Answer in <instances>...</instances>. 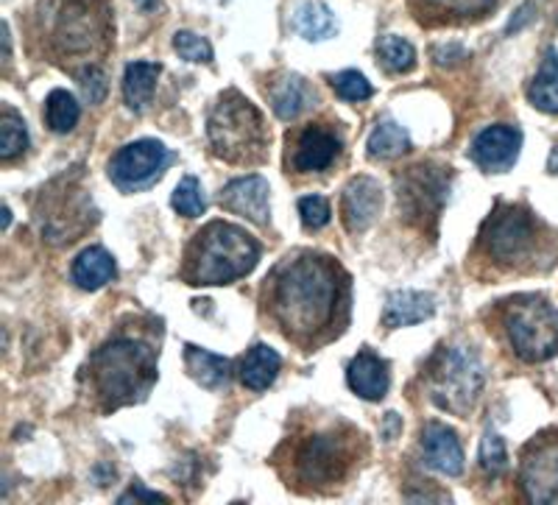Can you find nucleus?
I'll return each mask as SVG.
<instances>
[{
  "mask_svg": "<svg viewBox=\"0 0 558 505\" xmlns=\"http://www.w3.org/2000/svg\"><path fill=\"white\" fill-rule=\"evenodd\" d=\"M134 3H137L140 9H154V7H157V0H134Z\"/></svg>",
  "mask_w": 558,
  "mask_h": 505,
  "instance_id": "a19ab883",
  "label": "nucleus"
},
{
  "mask_svg": "<svg viewBox=\"0 0 558 505\" xmlns=\"http://www.w3.org/2000/svg\"><path fill=\"white\" fill-rule=\"evenodd\" d=\"M96 221L93 202L68 177L57 179L39 193L37 227L51 243H73Z\"/></svg>",
  "mask_w": 558,
  "mask_h": 505,
  "instance_id": "9d476101",
  "label": "nucleus"
},
{
  "mask_svg": "<svg viewBox=\"0 0 558 505\" xmlns=\"http://www.w3.org/2000/svg\"><path fill=\"white\" fill-rule=\"evenodd\" d=\"M159 349L151 338L134 333H118L104 341L87 360L89 392L96 394L104 411H118L123 405L146 399L157 383Z\"/></svg>",
  "mask_w": 558,
  "mask_h": 505,
  "instance_id": "20e7f679",
  "label": "nucleus"
},
{
  "mask_svg": "<svg viewBox=\"0 0 558 505\" xmlns=\"http://www.w3.org/2000/svg\"><path fill=\"white\" fill-rule=\"evenodd\" d=\"M347 383L357 397L368 399V402H377V399H383L388 394L391 372H388V363L380 354H375L372 349H363L349 363Z\"/></svg>",
  "mask_w": 558,
  "mask_h": 505,
  "instance_id": "a211bd4d",
  "label": "nucleus"
},
{
  "mask_svg": "<svg viewBox=\"0 0 558 505\" xmlns=\"http://www.w3.org/2000/svg\"><path fill=\"white\" fill-rule=\"evenodd\" d=\"M343 140L330 123H307L296 134H288V171L322 173L341 154Z\"/></svg>",
  "mask_w": 558,
  "mask_h": 505,
  "instance_id": "4468645a",
  "label": "nucleus"
},
{
  "mask_svg": "<svg viewBox=\"0 0 558 505\" xmlns=\"http://www.w3.org/2000/svg\"><path fill=\"white\" fill-rule=\"evenodd\" d=\"M422 458H425L427 467L441 474H450V478L463 472L461 444L447 424L430 422L422 430Z\"/></svg>",
  "mask_w": 558,
  "mask_h": 505,
  "instance_id": "6ab92c4d",
  "label": "nucleus"
},
{
  "mask_svg": "<svg viewBox=\"0 0 558 505\" xmlns=\"http://www.w3.org/2000/svg\"><path fill=\"white\" fill-rule=\"evenodd\" d=\"M37 20L48 59L76 76L87 68H98L112 45L109 0H43Z\"/></svg>",
  "mask_w": 558,
  "mask_h": 505,
  "instance_id": "f03ea898",
  "label": "nucleus"
},
{
  "mask_svg": "<svg viewBox=\"0 0 558 505\" xmlns=\"http://www.w3.org/2000/svg\"><path fill=\"white\" fill-rule=\"evenodd\" d=\"M9 224H12V213H9V207L3 209V227H9Z\"/></svg>",
  "mask_w": 558,
  "mask_h": 505,
  "instance_id": "79ce46f5",
  "label": "nucleus"
},
{
  "mask_svg": "<svg viewBox=\"0 0 558 505\" xmlns=\"http://www.w3.org/2000/svg\"><path fill=\"white\" fill-rule=\"evenodd\" d=\"M508 344L525 363H542L558 354V310L539 293H520L502 302Z\"/></svg>",
  "mask_w": 558,
  "mask_h": 505,
  "instance_id": "6e6552de",
  "label": "nucleus"
},
{
  "mask_svg": "<svg viewBox=\"0 0 558 505\" xmlns=\"http://www.w3.org/2000/svg\"><path fill=\"white\" fill-rule=\"evenodd\" d=\"M475 249L495 268H525L539 252V221L520 204H497L481 227Z\"/></svg>",
  "mask_w": 558,
  "mask_h": 505,
  "instance_id": "0eeeda50",
  "label": "nucleus"
},
{
  "mask_svg": "<svg viewBox=\"0 0 558 505\" xmlns=\"http://www.w3.org/2000/svg\"><path fill=\"white\" fill-rule=\"evenodd\" d=\"M483 392L481 360L466 349H441L427 363V394L447 413L466 417Z\"/></svg>",
  "mask_w": 558,
  "mask_h": 505,
  "instance_id": "1a4fd4ad",
  "label": "nucleus"
},
{
  "mask_svg": "<svg viewBox=\"0 0 558 505\" xmlns=\"http://www.w3.org/2000/svg\"><path fill=\"white\" fill-rule=\"evenodd\" d=\"M383 209V190L372 177H355L343 188L341 221L352 235L366 232Z\"/></svg>",
  "mask_w": 558,
  "mask_h": 505,
  "instance_id": "dca6fc26",
  "label": "nucleus"
},
{
  "mask_svg": "<svg viewBox=\"0 0 558 505\" xmlns=\"http://www.w3.org/2000/svg\"><path fill=\"white\" fill-rule=\"evenodd\" d=\"M78 84H82V93L89 104L104 101V95H107V76L101 73V68H87L84 73H78Z\"/></svg>",
  "mask_w": 558,
  "mask_h": 505,
  "instance_id": "4c0bfd02",
  "label": "nucleus"
},
{
  "mask_svg": "<svg viewBox=\"0 0 558 505\" xmlns=\"http://www.w3.org/2000/svg\"><path fill=\"white\" fill-rule=\"evenodd\" d=\"M450 193V168L441 165H416L400 179V209L408 221L427 229V224L438 221Z\"/></svg>",
  "mask_w": 558,
  "mask_h": 505,
  "instance_id": "9b49d317",
  "label": "nucleus"
},
{
  "mask_svg": "<svg viewBox=\"0 0 558 505\" xmlns=\"http://www.w3.org/2000/svg\"><path fill=\"white\" fill-rule=\"evenodd\" d=\"M171 204L179 215H184V218H198V215H204L207 199H204V190L202 184H198V179L184 177L182 182L177 184V190H173Z\"/></svg>",
  "mask_w": 558,
  "mask_h": 505,
  "instance_id": "473e14b6",
  "label": "nucleus"
},
{
  "mask_svg": "<svg viewBox=\"0 0 558 505\" xmlns=\"http://www.w3.org/2000/svg\"><path fill=\"white\" fill-rule=\"evenodd\" d=\"M184 366L191 372L198 386L209 388V392H221L229 386V360L221 354H213L202 347L187 344L184 347Z\"/></svg>",
  "mask_w": 558,
  "mask_h": 505,
  "instance_id": "4be33fe9",
  "label": "nucleus"
},
{
  "mask_svg": "<svg viewBox=\"0 0 558 505\" xmlns=\"http://www.w3.org/2000/svg\"><path fill=\"white\" fill-rule=\"evenodd\" d=\"M73 282L82 288V291H98L107 282H112L114 277V260L107 249L89 247L73 263Z\"/></svg>",
  "mask_w": 558,
  "mask_h": 505,
  "instance_id": "5701e85b",
  "label": "nucleus"
},
{
  "mask_svg": "<svg viewBox=\"0 0 558 505\" xmlns=\"http://www.w3.org/2000/svg\"><path fill=\"white\" fill-rule=\"evenodd\" d=\"M129 500H168L166 494H157V492H146V489H132V492H126V494H121V503H129Z\"/></svg>",
  "mask_w": 558,
  "mask_h": 505,
  "instance_id": "58836bf2",
  "label": "nucleus"
},
{
  "mask_svg": "<svg viewBox=\"0 0 558 505\" xmlns=\"http://www.w3.org/2000/svg\"><path fill=\"white\" fill-rule=\"evenodd\" d=\"M260 243L227 221H209L184 249L182 279L187 285H229L254 272Z\"/></svg>",
  "mask_w": 558,
  "mask_h": 505,
  "instance_id": "39448f33",
  "label": "nucleus"
},
{
  "mask_svg": "<svg viewBox=\"0 0 558 505\" xmlns=\"http://www.w3.org/2000/svg\"><path fill=\"white\" fill-rule=\"evenodd\" d=\"M332 89L341 95L343 101H366L375 93L372 84L366 82V76L357 73V70H341L338 76H332Z\"/></svg>",
  "mask_w": 558,
  "mask_h": 505,
  "instance_id": "72a5a7b5",
  "label": "nucleus"
},
{
  "mask_svg": "<svg viewBox=\"0 0 558 505\" xmlns=\"http://www.w3.org/2000/svg\"><path fill=\"white\" fill-rule=\"evenodd\" d=\"M78 115H82V109H78L76 98L68 89H53L48 95V101H45V120H48V127L57 134L73 132V127L78 123Z\"/></svg>",
  "mask_w": 558,
  "mask_h": 505,
  "instance_id": "c85d7f7f",
  "label": "nucleus"
},
{
  "mask_svg": "<svg viewBox=\"0 0 558 505\" xmlns=\"http://www.w3.org/2000/svg\"><path fill=\"white\" fill-rule=\"evenodd\" d=\"M436 313V299L430 293L422 291H393L386 299V310H383V324L391 329L411 327V324H422Z\"/></svg>",
  "mask_w": 558,
  "mask_h": 505,
  "instance_id": "412c9836",
  "label": "nucleus"
},
{
  "mask_svg": "<svg viewBox=\"0 0 558 505\" xmlns=\"http://www.w3.org/2000/svg\"><path fill=\"white\" fill-rule=\"evenodd\" d=\"M266 93L268 101H271L274 115H277L279 120H296L299 115L316 101V93H313L311 84L302 76H293V73H286V76H279L277 82L268 84Z\"/></svg>",
  "mask_w": 558,
  "mask_h": 505,
  "instance_id": "aec40b11",
  "label": "nucleus"
},
{
  "mask_svg": "<svg viewBox=\"0 0 558 505\" xmlns=\"http://www.w3.org/2000/svg\"><path fill=\"white\" fill-rule=\"evenodd\" d=\"M377 57H380L383 68L391 70V73H408L416 64V51L408 39L397 37V34H388L377 45Z\"/></svg>",
  "mask_w": 558,
  "mask_h": 505,
  "instance_id": "7c9ffc66",
  "label": "nucleus"
},
{
  "mask_svg": "<svg viewBox=\"0 0 558 505\" xmlns=\"http://www.w3.org/2000/svg\"><path fill=\"white\" fill-rule=\"evenodd\" d=\"M159 73H162V68L154 62L126 64V73H123V95H126L129 109H134V112L148 109V104L154 98V89H157Z\"/></svg>",
  "mask_w": 558,
  "mask_h": 505,
  "instance_id": "393cba45",
  "label": "nucleus"
},
{
  "mask_svg": "<svg viewBox=\"0 0 558 505\" xmlns=\"http://www.w3.org/2000/svg\"><path fill=\"white\" fill-rule=\"evenodd\" d=\"M173 48H177L179 57L187 59V62H196V64L213 62V45L193 32H179L177 37H173Z\"/></svg>",
  "mask_w": 558,
  "mask_h": 505,
  "instance_id": "f704fd0d",
  "label": "nucleus"
},
{
  "mask_svg": "<svg viewBox=\"0 0 558 505\" xmlns=\"http://www.w3.org/2000/svg\"><path fill=\"white\" fill-rule=\"evenodd\" d=\"M481 464L488 474H500L508 467L506 442L497 433H486L481 444Z\"/></svg>",
  "mask_w": 558,
  "mask_h": 505,
  "instance_id": "e433bc0d",
  "label": "nucleus"
},
{
  "mask_svg": "<svg viewBox=\"0 0 558 505\" xmlns=\"http://www.w3.org/2000/svg\"><path fill=\"white\" fill-rule=\"evenodd\" d=\"M522 148V132L508 123L488 127L472 140V159L488 173H502L517 163Z\"/></svg>",
  "mask_w": 558,
  "mask_h": 505,
  "instance_id": "2eb2a0df",
  "label": "nucleus"
},
{
  "mask_svg": "<svg viewBox=\"0 0 558 505\" xmlns=\"http://www.w3.org/2000/svg\"><path fill=\"white\" fill-rule=\"evenodd\" d=\"M527 98L536 109L547 115H558V53L547 51V59L542 62L539 73L527 87Z\"/></svg>",
  "mask_w": 558,
  "mask_h": 505,
  "instance_id": "a878e982",
  "label": "nucleus"
},
{
  "mask_svg": "<svg viewBox=\"0 0 558 505\" xmlns=\"http://www.w3.org/2000/svg\"><path fill=\"white\" fill-rule=\"evenodd\" d=\"M28 146V132H26V123L20 118L14 109H3V118H0V159L9 163L14 159L17 154L26 152Z\"/></svg>",
  "mask_w": 558,
  "mask_h": 505,
  "instance_id": "c756f323",
  "label": "nucleus"
},
{
  "mask_svg": "<svg viewBox=\"0 0 558 505\" xmlns=\"http://www.w3.org/2000/svg\"><path fill=\"white\" fill-rule=\"evenodd\" d=\"M223 209L229 213L243 215L252 224L266 227L271 218V207H268V182L263 177H241L232 179L218 196Z\"/></svg>",
  "mask_w": 558,
  "mask_h": 505,
  "instance_id": "f3484780",
  "label": "nucleus"
},
{
  "mask_svg": "<svg viewBox=\"0 0 558 505\" xmlns=\"http://www.w3.org/2000/svg\"><path fill=\"white\" fill-rule=\"evenodd\" d=\"M171 154L157 140H137L129 143L109 159V179L126 193L151 188L166 168L171 165Z\"/></svg>",
  "mask_w": 558,
  "mask_h": 505,
  "instance_id": "f8f14e48",
  "label": "nucleus"
},
{
  "mask_svg": "<svg viewBox=\"0 0 558 505\" xmlns=\"http://www.w3.org/2000/svg\"><path fill=\"white\" fill-rule=\"evenodd\" d=\"M408 148H411V137H408L405 129L391 118L380 120L375 127V132H372V137H368V157L372 159L402 157Z\"/></svg>",
  "mask_w": 558,
  "mask_h": 505,
  "instance_id": "cd10ccee",
  "label": "nucleus"
},
{
  "mask_svg": "<svg viewBox=\"0 0 558 505\" xmlns=\"http://www.w3.org/2000/svg\"><path fill=\"white\" fill-rule=\"evenodd\" d=\"M263 304L288 341L305 349L318 347L343 333L349 277L327 254H288L266 279Z\"/></svg>",
  "mask_w": 558,
  "mask_h": 505,
  "instance_id": "f257e3e1",
  "label": "nucleus"
},
{
  "mask_svg": "<svg viewBox=\"0 0 558 505\" xmlns=\"http://www.w3.org/2000/svg\"><path fill=\"white\" fill-rule=\"evenodd\" d=\"M209 148L229 165H254L266 157L268 134L260 109L246 101L238 89H229L218 98L207 118Z\"/></svg>",
  "mask_w": 558,
  "mask_h": 505,
  "instance_id": "423d86ee",
  "label": "nucleus"
},
{
  "mask_svg": "<svg viewBox=\"0 0 558 505\" xmlns=\"http://www.w3.org/2000/svg\"><path fill=\"white\" fill-rule=\"evenodd\" d=\"M520 478L531 503L558 505V433H545L527 444Z\"/></svg>",
  "mask_w": 558,
  "mask_h": 505,
  "instance_id": "ddd939ff",
  "label": "nucleus"
},
{
  "mask_svg": "<svg viewBox=\"0 0 558 505\" xmlns=\"http://www.w3.org/2000/svg\"><path fill=\"white\" fill-rule=\"evenodd\" d=\"M296 32L302 34L311 43H318V39H327L336 34V14L327 3L322 0H305L302 7L296 9Z\"/></svg>",
  "mask_w": 558,
  "mask_h": 505,
  "instance_id": "bb28decb",
  "label": "nucleus"
},
{
  "mask_svg": "<svg viewBox=\"0 0 558 505\" xmlns=\"http://www.w3.org/2000/svg\"><path fill=\"white\" fill-rule=\"evenodd\" d=\"M277 455H286V461L277 458V469L286 478L288 489L332 492L355 472V467L366 455V442L357 428L336 422L288 438Z\"/></svg>",
  "mask_w": 558,
  "mask_h": 505,
  "instance_id": "7ed1b4c3",
  "label": "nucleus"
},
{
  "mask_svg": "<svg viewBox=\"0 0 558 505\" xmlns=\"http://www.w3.org/2000/svg\"><path fill=\"white\" fill-rule=\"evenodd\" d=\"M550 171L558 173V148H553V154H550Z\"/></svg>",
  "mask_w": 558,
  "mask_h": 505,
  "instance_id": "ea45409f",
  "label": "nucleus"
},
{
  "mask_svg": "<svg viewBox=\"0 0 558 505\" xmlns=\"http://www.w3.org/2000/svg\"><path fill=\"white\" fill-rule=\"evenodd\" d=\"M279 366H282L279 354L271 347H266V344H257V347H252L243 354L241 383L246 388H252V392H266L274 380H277Z\"/></svg>",
  "mask_w": 558,
  "mask_h": 505,
  "instance_id": "b1692460",
  "label": "nucleus"
},
{
  "mask_svg": "<svg viewBox=\"0 0 558 505\" xmlns=\"http://www.w3.org/2000/svg\"><path fill=\"white\" fill-rule=\"evenodd\" d=\"M497 0H422V12L441 14V20L481 17Z\"/></svg>",
  "mask_w": 558,
  "mask_h": 505,
  "instance_id": "2f4dec72",
  "label": "nucleus"
},
{
  "mask_svg": "<svg viewBox=\"0 0 558 505\" xmlns=\"http://www.w3.org/2000/svg\"><path fill=\"white\" fill-rule=\"evenodd\" d=\"M299 215H302V227L316 232V229L330 224V202L324 196H305L299 199Z\"/></svg>",
  "mask_w": 558,
  "mask_h": 505,
  "instance_id": "c9c22d12",
  "label": "nucleus"
}]
</instances>
